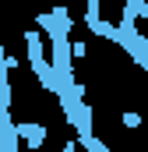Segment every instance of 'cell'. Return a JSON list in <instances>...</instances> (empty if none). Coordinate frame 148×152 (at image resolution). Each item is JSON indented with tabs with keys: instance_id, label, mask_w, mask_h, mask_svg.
Returning a JSON list of instances; mask_svg holds the SVG:
<instances>
[{
	"instance_id": "obj_1",
	"label": "cell",
	"mask_w": 148,
	"mask_h": 152,
	"mask_svg": "<svg viewBox=\"0 0 148 152\" xmlns=\"http://www.w3.org/2000/svg\"><path fill=\"white\" fill-rule=\"evenodd\" d=\"M25 42H28V60H32L36 78L49 88V92H53V96H64L67 88L60 85V78H57V71H53V64H46V57H42V36L32 28V32H25Z\"/></svg>"
},
{
	"instance_id": "obj_2",
	"label": "cell",
	"mask_w": 148,
	"mask_h": 152,
	"mask_svg": "<svg viewBox=\"0 0 148 152\" xmlns=\"http://www.w3.org/2000/svg\"><path fill=\"white\" fill-rule=\"evenodd\" d=\"M123 124H127V127H138V124H141V117H138V113H123Z\"/></svg>"
}]
</instances>
